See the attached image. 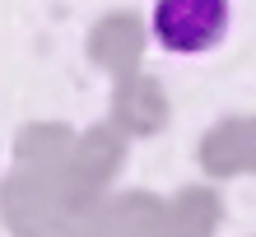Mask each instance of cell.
Listing matches in <instances>:
<instances>
[{
  "label": "cell",
  "mask_w": 256,
  "mask_h": 237,
  "mask_svg": "<svg viewBox=\"0 0 256 237\" xmlns=\"http://www.w3.org/2000/svg\"><path fill=\"white\" fill-rule=\"evenodd\" d=\"M233 23V0H154V37L177 56L219 47Z\"/></svg>",
  "instance_id": "obj_1"
}]
</instances>
